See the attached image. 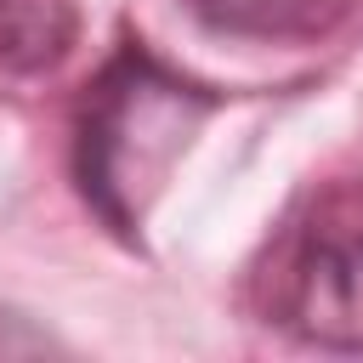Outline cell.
Returning a JSON list of instances; mask_svg holds the SVG:
<instances>
[{
  "label": "cell",
  "instance_id": "cell-1",
  "mask_svg": "<svg viewBox=\"0 0 363 363\" xmlns=\"http://www.w3.org/2000/svg\"><path fill=\"white\" fill-rule=\"evenodd\" d=\"M221 102L216 85L170 68L142 34H119L74 108V187L119 244L142 250L147 204Z\"/></svg>",
  "mask_w": 363,
  "mask_h": 363
},
{
  "label": "cell",
  "instance_id": "cell-4",
  "mask_svg": "<svg viewBox=\"0 0 363 363\" xmlns=\"http://www.w3.org/2000/svg\"><path fill=\"white\" fill-rule=\"evenodd\" d=\"M74 0H0V74H45L74 51Z\"/></svg>",
  "mask_w": 363,
  "mask_h": 363
},
{
  "label": "cell",
  "instance_id": "cell-3",
  "mask_svg": "<svg viewBox=\"0 0 363 363\" xmlns=\"http://www.w3.org/2000/svg\"><path fill=\"white\" fill-rule=\"evenodd\" d=\"M357 0H187V11L227 40H323Z\"/></svg>",
  "mask_w": 363,
  "mask_h": 363
},
{
  "label": "cell",
  "instance_id": "cell-2",
  "mask_svg": "<svg viewBox=\"0 0 363 363\" xmlns=\"http://www.w3.org/2000/svg\"><path fill=\"white\" fill-rule=\"evenodd\" d=\"M255 289L272 329L323 352H363V182L312 193L278 227Z\"/></svg>",
  "mask_w": 363,
  "mask_h": 363
}]
</instances>
